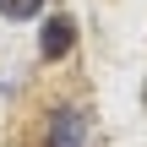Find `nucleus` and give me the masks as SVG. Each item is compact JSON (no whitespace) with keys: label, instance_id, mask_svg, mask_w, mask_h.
Listing matches in <instances>:
<instances>
[{"label":"nucleus","instance_id":"obj_1","mask_svg":"<svg viewBox=\"0 0 147 147\" xmlns=\"http://www.w3.org/2000/svg\"><path fill=\"white\" fill-rule=\"evenodd\" d=\"M44 147H87V115H82L76 104H60V109H49Z\"/></svg>","mask_w":147,"mask_h":147},{"label":"nucleus","instance_id":"obj_2","mask_svg":"<svg viewBox=\"0 0 147 147\" xmlns=\"http://www.w3.org/2000/svg\"><path fill=\"white\" fill-rule=\"evenodd\" d=\"M71 44H76V22H71V16H49V22H44V38H38V55H44V60H60Z\"/></svg>","mask_w":147,"mask_h":147},{"label":"nucleus","instance_id":"obj_3","mask_svg":"<svg viewBox=\"0 0 147 147\" xmlns=\"http://www.w3.org/2000/svg\"><path fill=\"white\" fill-rule=\"evenodd\" d=\"M44 0H0V16H38Z\"/></svg>","mask_w":147,"mask_h":147},{"label":"nucleus","instance_id":"obj_4","mask_svg":"<svg viewBox=\"0 0 147 147\" xmlns=\"http://www.w3.org/2000/svg\"><path fill=\"white\" fill-rule=\"evenodd\" d=\"M142 104H147V93H142Z\"/></svg>","mask_w":147,"mask_h":147}]
</instances>
